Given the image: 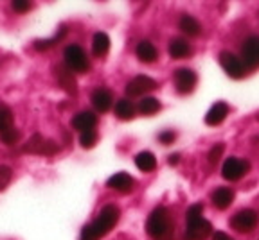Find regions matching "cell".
<instances>
[{
  "label": "cell",
  "instance_id": "cell-1",
  "mask_svg": "<svg viewBox=\"0 0 259 240\" xmlns=\"http://www.w3.org/2000/svg\"><path fill=\"white\" fill-rule=\"evenodd\" d=\"M146 229H148V233H150V236L153 240H173L175 226L167 208H164V206L155 208L148 217Z\"/></svg>",
  "mask_w": 259,
  "mask_h": 240
},
{
  "label": "cell",
  "instance_id": "cell-2",
  "mask_svg": "<svg viewBox=\"0 0 259 240\" xmlns=\"http://www.w3.org/2000/svg\"><path fill=\"white\" fill-rule=\"evenodd\" d=\"M119 217H121V212H119L117 206H115V204H106L105 208L99 212L97 219L90 224L94 229V233L97 235V238L108 235V233L112 231L113 226L119 222Z\"/></svg>",
  "mask_w": 259,
  "mask_h": 240
},
{
  "label": "cell",
  "instance_id": "cell-3",
  "mask_svg": "<svg viewBox=\"0 0 259 240\" xmlns=\"http://www.w3.org/2000/svg\"><path fill=\"white\" fill-rule=\"evenodd\" d=\"M65 57V67L69 68L70 72H89L90 63H89V57H87L85 50L79 47V45H69V47L65 48L63 52Z\"/></svg>",
  "mask_w": 259,
  "mask_h": 240
},
{
  "label": "cell",
  "instance_id": "cell-4",
  "mask_svg": "<svg viewBox=\"0 0 259 240\" xmlns=\"http://www.w3.org/2000/svg\"><path fill=\"white\" fill-rule=\"evenodd\" d=\"M58 144L54 140H47L41 135H32L27 140V144H24L22 151L31 152V154H45V156H53L58 152Z\"/></svg>",
  "mask_w": 259,
  "mask_h": 240
},
{
  "label": "cell",
  "instance_id": "cell-5",
  "mask_svg": "<svg viewBox=\"0 0 259 240\" xmlns=\"http://www.w3.org/2000/svg\"><path fill=\"white\" fill-rule=\"evenodd\" d=\"M220 65H222L227 76L232 77V79H241L245 76V65H243L241 57L229 52V50H223L220 54Z\"/></svg>",
  "mask_w": 259,
  "mask_h": 240
},
{
  "label": "cell",
  "instance_id": "cell-6",
  "mask_svg": "<svg viewBox=\"0 0 259 240\" xmlns=\"http://www.w3.org/2000/svg\"><path fill=\"white\" fill-rule=\"evenodd\" d=\"M248 168H250L248 161H243V160H239V158L231 156V158H227L225 163H223L222 176L225 177L227 181H238L248 172Z\"/></svg>",
  "mask_w": 259,
  "mask_h": 240
},
{
  "label": "cell",
  "instance_id": "cell-7",
  "mask_svg": "<svg viewBox=\"0 0 259 240\" xmlns=\"http://www.w3.org/2000/svg\"><path fill=\"white\" fill-rule=\"evenodd\" d=\"M157 88V81L150 76H137L126 84V93L130 97H142L148 92H153Z\"/></svg>",
  "mask_w": 259,
  "mask_h": 240
},
{
  "label": "cell",
  "instance_id": "cell-8",
  "mask_svg": "<svg viewBox=\"0 0 259 240\" xmlns=\"http://www.w3.org/2000/svg\"><path fill=\"white\" fill-rule=\"evenodd\" d=\"M257 224V213L254 210H239L231 219V226L239 233H248Z\"/></svg>",
  "mask_w": 259,
  "mask_h": 240
},
{
  "label": "cell",
  "instance_id": "cell-9",
  "mask_svg": "<svg viewBox=\"0 0 259 240\" xmlns=\"http://www.w3.org/2000/svg\"><path fill=\"white\" fill-rule=\"evenodd\" d=\"M241 61L247 68L259 67V36H250L241 47Z\"/></svg>",
  "mask_w": 259,
  "mask_h": 240
},
{
  "label": "cell",
  "instance_id": "cell-10",
  "mask_svg": "<svg viewBox=\"0 0 259 240\" xmlns=\"http://www.w3.org/2000/svg\"><path fill=\"white\" fill-rule=\"evenodd\" d=\"M175 86L178 93H191L196 86V74L191 68H178L175 70Z\"/></svg>",
  "mask_w": 259,
  "mask_h": 240
},
{
  "label": "cell",
  "instance_id": "cell-11",
  "mask_svg": "<svg viewBox=\"0 0 259 240\" xmlns=\"http://www.w3.org/2000/svg\"><path fill=\"white\" fill-rule=\"evenodd\" d=\"M212 231V226H210L209 220L202 219L198 220H191L187 222V229H186V238L187 240H205L207 236Z\"/></svg>",
  "mask_w": 259,
  "mask_h": 240
},
{
  "label": "cell",
  "instance_id": "cell-12",
  "mask_svg": "<svg viewBox=\"0 0 259 240\" xmlns=\"http://www.w3.org/2000/svg\"><path fill=\"white\" fill-rule=\"evenodd\" d=\"M106 185H108L110 188H113V190H117V192L126 194V192H132V188H134L135 181H134V177L130 176V174L117 172V174H113V176L106 181Z\"/></svg>",
  "mask_w": 259,
  "mask_h": 240
},
{
  "label": "cell",
  "instance_id": "cell-13",
  "mask_svg": "<svg viewBox=\"0 0 259 240\" xmlns=\"http://www.w3.org/2000/svg\"><path fill=\"white\" fill-rule=\"evenodd\" d=\"M96 124H97V116L92 111H79L72 118V128L81 133L92 131L96 128Z\"/></svg>",
  "mask_w": 259,
  "mask_h": 240
},
{
  "label": "cell",
  "instance_id": "cell-14",
  "mask_svg": "<svg viewBox=\"0 0 259 240\" xmlns=\"http://www.w3.org/2000/svg\"><path fill=\"white\" fill-rule=\"evenodd\" d=\"M229 115V104L227 102H216L212 104V108L207 111L205 115V124L209 126H220L223 120Z\"/></svg>",
  "mask_w": 259,
  "mask_h": 240
},
{
  "label": "cell",
  "instance_id": "cell-15",
  "mask_svg": "<svg viewBox=\"0 0 259 240\" xmlns=\"http://www.w3.org/2000/svg\"><path fill=\"white\" fill-rule=\"evenodd\" d=\"M56 79L60 83V86L65 90L67 93H76L77 92V86H76V79H74L72 72H70L67 67H58L56 68Z\"/></svg>",
  "mask_w": 259,
  "mask_h": 240
},
{
  "label": "cell",
  "instance_id": "cell-16",
  "mask_svg": "<svg viewBox=\"0 0 259 240\" xmlns=\"http://www.w3.org/2000/svg\"><path fill=\"white\" fill-rule=\"evenodd\" d=\"M112 102H113V97L108 90L105 88H97L96 92L92 93V104L97 111L106 113L110 108H112Z\"/></svg>",
  "mask_w": 259,
  "mask_h": 240
},
{
  "label": "cell",
  "instance_id": "cell-17",
  "mask_svg": "<svg viewBox=\"0 0 259 240\" xmlns=\"http://www.w3.org/2000/svg\"><path fill=\"white\" fill-rule=\"evenodd\" d=\"M234 201V190L227 187H220L212 192V203H214L216 208L220 210H227Z\"/></svg>",
  "mask_w": 259,
  "mask_h": 240
},
{
  "label": "cell",
  "instance_id": "cell-18",
  "mask_svg": "<svg viewBox=\"0 0 259 240\" xmlns=\"http://www.w3.org/2000/svg\"><path fill=\"white\" fill-rule=\"evenodd\" d=\"M167 52H169V56L173 57V59H184V57L191 56L193 48H191V45L187 43L186 40H182V38H175V40L169 41Z\"/></svg>",
  "mask_w": 259,
  "mask_h": 240
},
{
  "label": "cell",
  "instance_id": "cell-19",
  "mask_svg": "<svg viewBox=\"0 0 259 240\" xmlns=\"http://www.w3.org/2000/svg\"><path fill=\"white\" fill-rule=\"evenodd\" d=\"M178 27H180V31H182L184 34L193 36V38L200 36V32H202V25H200V22L191 15H184L182 18H180V22H178Z\"/></svg>",
  "mask_w": 259,
  "mask_h": 240
},
{
  "label": "cell",
  "instance_id": "cell-20",
  "mask_svg": "<svg viewBox=\"0 0 259 240\" xmlns=\"http://www.w3.org/2000/svg\"><path fill=\"white\" fill-rule=\"evenodd\" d=\"M135 54H137V57L142 61V63H153L155 59H157L158 52L157 48H155V45L151 43V41H141V43L137 45V48H135Z\"/></svg>",
  "mask_w": 259,
  "mask_h": 240
},
{
  "label": "cell",
  "instance_id": "cell-21",
  "mask_svg": "<svg viewBox=\"0 0 259 240\" xmlns=\"http://www.w3.org/2000/svg\"><path fill=\"white\" fill-rule=\"evenodd\" d=\"M135 165H137V168L142 170V172H151V170L157 168V158L153 156V152L142 151L135 156Z\"/></svg>",
  "mask_w": 259,
  "mask_h": 240
},
{
  "label": "cell",
  "instance_id": "cell-22",
  "mask_svg": "<svg viewBox=\"0 0 259 240\" xmlns=\"http://www.w3.org/2000/svg\"><path fill=\"white\" fill-rule=\"evenodd\" d=\"M110 50V38L105 32H96L92 40V52L94 56L103 57L106 56V52Z\"/></svg>",
  "mask_w": 259,
  "mask_h": 240
},
{
  "label": "cell",
  "instance_id": "cell-23",
  "mask_svg": "<svg viewBox=\"0 0 259 240\" xmlns=\"http://www.w3.org/2000/svg\"><path fill=\"white\" fill-rule=\"evenodd\" d=\"M115 115L121 120H132L135 116V106L132 104V100L128 99H121L117 100L115 104Z\"/></svg>",
  "mask_w": 259,
  "mask_h": 240
},
{
  "label": "cell",
  "instance_id": "cell-24",
  "mask_svg": "<svg viewBox=\"0 0 259 240\" xmlns=\"http://www.w3.org/2000/svg\"><path fill=\"white\" fill-rule=\"evenodd\" d=\"M137 109L142 115H153V113H157L158 109H160V102H158V99H155V97H142V99L139 100Z\"/></svg>",
  "mask_w": 259,
  "mask_h": 240
},
{
  "label": "cell",
  "instance_id": "cell-25",
  "mask_svg": "<svg viewBox=\"0 0 259 240\" xmlns=\"http://www.w3.org/2000/svg\"><path fill=\"white\" fill-rule=\"evenodd\" d=\"M13 128H15V126H13L11 108L0 102V135H4L6 131H9V129H13Z\"/></svg>",
  "mask_w": 259,
  "mask_h": 240
},
{
  "label": "cell",
  "instance_id": "cell-26",
  "mask_svg": "<svg viewBox=\"0 0 259 240\" xmlns=\"http://www.w3.org/2000/svg\"><path fill=\"white\" fill-rule=\"evenodd\" d=\"M65 32H67V31L61 27L60 29V34H56V36L51 38V40H36V41H34V48H36V50H47V48H51L54 43H56V41H60L61 38L65 36Z\"/></svg>",
  "mask_w": 259,
  "mask_h": 240
},
{
  "label": "cell",
  "instance_id": "cell-27",
  "mask_svg": "<svg viewBox=\"0 0 259 240\" xmlns=\"http://www.w3.org/2000/svg\"><path fill=\"white\" fill-rule=\"evenodd\" d=\"M96 142H97V133L94 131H85V133H81V136H79V144H81V147H85V149H92L94 145H96Z\"/></svg>",
  "mask_w": 259,
  "mask_h": 240
},
{
  "label": "cell",
  "instance_id": "cell-28",
  "mask_svg": "<svg viewBox=\"0 0 259 240\" xmlns=\"http://www.w3.org/2000/svg\"><path fill=\"white\" fill-rule=\"evenodd\" d=\"M202 213H203V204H202V203L191 204L189 210H187V213H186L187 222H191V220H198V219H202Z\"/></svg>",
  "mask_w": 259,
  "mask_h": 240
},
{
  "label": "cell",
  "instance_id": "cell-29",
  "mask_svg": "<svg viewBox=\"0 0 259 240\" xmlns=\"http://www.w3.org/2000/svg\"><path fill=\"white\" fill-rule=\"evenodd\" d=\"M13 177V170L8 167V165H0V192L4 190L6 187L9 185Z\"/></svg>",
  "mask_w": 259,
  "mask_h": 240
},
{
  "label": "cell",
  "instance_id": "cell-30",
  "mask_svg": "<svg viewBox=\"0 0 259 240\" xmlns=\"http://www.w3.org/2000/svg\"><path fill=\"white\" fill-rule=\"evenodd\" d=\"M223 149H225V145L223 144H216L214 147L210 149L209 151V163H218L220 161V158H222V154H223Z\"/></svg>",
  "mask_w": 259,
  "mask_h": 240
},
{
  "label": "cell",
  "instance_id": "cell-31",
  "mask_svg": "<svg viewBox=\"0 0 259 240\" xmlns=\"http://www.w3.org/2000/svg\"><path fill=\"white\" fill-rule=\"evenodd\" d=\"M18 136H20L18 131L13 128V129H9V131H6L4 135H0V138H2V142H4L6 145H13L16 140H18Z\"/></svg>",
  "mask_w": 259,
  "mask_h": 240
},
{
  "label": "cell",
  "instance_id": "cell-32",
  "mask_svg": "<svg viewBox=\"0 0 259 240\" xmlns=\"http://www.w3.org/2000/svg\"><path fill=\"white\" fill-rule=\"evenodd\" d=\"M11 8L18 13H25V11L31 9V2H29V0H13Z\"/></svg>",
  "mask_w": 259,
  "mask_h": 240
},
{
  "label": "cell",
  "instance_id": "cell-33",
  "mask_svg": "<svg viewBox=\"0 0 259 240\" xmlns=\"http://www.w3.org/2000/svg\"><path fill=\"white\" fill-rule=\"evenodd\" d=\"M175 138H177V135H175L173 131H162L160 135H158V140H160V144H164V145L173 144Z\"/></svg>",
  "mask_w": 259,
  "mask_h": 240
},
{
  "label": "cell",
  "instance_id": "cell-34",
  "mask_svg": "<svg viewBox=\"0 0 259 240\" xmlns=\"http://www.w3.org/2000/svg\"><path fill=\"white\" fill-rule=\"evenodd\" d=\"M79 240H99V238H97V235L94 233L92 226L87 224L85 228H83V231H81V238Z\"/></svg>",
  "mask_w": 259,
  "mask_h": 240
},
{
  "label": "cell",
  "instance_id": "cell-35",
  "mask_svg": "<svg viewBox=\"0 0 259 240\" xmlns=\"http://www.w3.org/2000/svg\"><path fill=\"white\" fill-rule=\"evenodd\" d=\"M212 240H234L231 235H227V233L223 231H216L214 235H212Z\"/></svg>",
  "mask_w": 259,
  "mask_h": 240
},
{
  "label": "cell",
  "instance_id": "cell-36",
  "mask_svg": "<svg viewBox=\"0 0 259 240\" xmlns=\"http://www.w3.org/2000/svg\"><path fill=\"white\" fill-rule=\"evenodd\" d=\"M178 163V154H171L169 156V165H177Z\"/></svg>",
  "mask_w": 259,
  "mask_h": 240
}]
</instances>
